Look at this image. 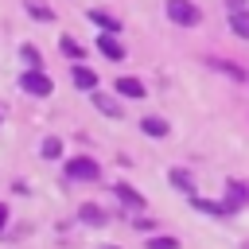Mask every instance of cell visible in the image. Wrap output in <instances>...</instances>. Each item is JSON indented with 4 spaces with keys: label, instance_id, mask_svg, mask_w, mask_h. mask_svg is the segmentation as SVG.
Returning <instances> with one entry per match:
<instances>
[{
    "label": "cell",
    "instance_id": "6da1fadb",
    "mask_svg": "<svg viewBox=\"0 0 249 249\" xmlns=\"http://www.w3.org/2000/svg\"><path fill=\"white\" fill-rule=\"evenodd\" d=\"M167 19L179 23V27H195L202 19V12L191 4V0H167Z\"/></svg>",
    "mask_w": 249,
    "mask_h": 249
},
{
    "label": "cell",
    "instance_id": "7a4b0ae2",
    "mask_svg": "<svg viewBox=\"0 0 249 249\" xmlns=\"http://www.w3.org/2000/svg\"><path fill=\"white\" fill-rule=\"evenodd\" d=\"M19 86H23V93H31V97H47V93L54 89L51 78H47L43 70H31V66H27V74L19 78Z\"/></svg>",
    "mask_w": 249,
    "mask_h": 249
},
{
    "label": "cell",
    "instance_id": "3957f363",
    "mask_svg": "<svg viewBox=\"0 0 249 249\" xmlns=\"http://www.w3.org/2000/svg\"><path fill=\"white\" fill-rule=\"evenodd\" d=\"M66 175H70V179H89V183H93V179L101 175V167H97V160H89V156H74V160L66 163Z\"/></svg>",
    "mask_w": 249,
    "mask_h": 249
},
{
    "label": "cell",
    "instance_id": "277c9868",
    "mask_svg": "<svg viewBox=\"0 0 249 249\" xmlns=\"http://www.w3.org/2000/svg\"><path fill=\"white\" fill-rule=\"evenodd\" d=\"M97 51H101L105 58H113V62H121V58H124V47L113 39V31H101V35H97Z\"/></svg>",
    "mask_w": 249,
    "mask_h": 249
},
{
    "label": "cell",
    "instance_id": "5b68a950",
    "mask_svg": "<svg viewBox=\"0 0 249 249\" xmlns=\"http://www.w3.org/2000/svg\"><path fill=\"white\" fill-rule=\"evenodd\" d=\"M191 202H195V210H198V214H210V218H230V202H210V198H198V195H191Z\"/></svg>",
    "mask_w": 249,
    "mask_h": 249
},
{
    "label": "cell",
    "instance_id": "8992f818",
    "mask_svg": "<svg viewBox=\"0 0 249 249\" xmlns=\"http://www.w3.org/2000/svg\"><path fill=\"white\" fill-rule=\"evenodd\" d=\"M167 179H171V187H175V191H183V195H195V179H191V171H183V167H171V171H167Z\"/></svg>",
    "mask_w": 249,
    "mask_h": 249
},
{
    "label": "cell",
    "instance_id": "52a82bcc",
    "mask_svg": "<svg viewBox=\"0 0 249 249\" xmlns=\"http://www.w3.org/2000/svg\"><path fill=\"white\" fill-rule=\"evenodd\" d=\"M121 97H144V82L140 78H117V86H113Z\"/></svg>",
    "mask_w": 249,
    "mask_h": 249
},
{
    "label": "cell",
    "instance_id": "ba28073f",
    "mask_svg": "<svg viewBox=\"0 0 249 249\" xmlns=\"http://www.w3.org/2000/svg\"><path fill=\"white\" fill-rule=\"evenodd\" d=\"M70 78H74V86H78V89H97V74H93L89 66H74V74H70Z\"/></svg>",
    "mask_w": 249,
    "mask_h": 249
},
{
    "label": "cell",
    "instance_id": "9c48e42d",
    "mask_svg": "<svg viewBox=\"0 0 249 249\" xmlns=\"http://www.w3.org/2000/svg\"><path fill=\"white\" fill-rule=\"evenodd\" d=\"M89 97H93V105H97L105 117H121V105H117L109 93H97V89H89Z\"/></svg>",
    "mask_w": 249,
    "mask_h": 249
},
{
    "label": "cell",
    "instance_id": "30bf717a",
    "mask_svg": "<svg viewBox=\"0 0 249 249\" xmlns=\"http://www.w3.org/2000/svg\"><path fill=\"white\" fill-rule=\"evenodd\" d=\"M140 128H144V132H148V136H156V140H160V136H167V132H171V124H167V121H163V117H144V121H140Z\"/></svg>",
    "mask_w": 249,
    "mask_h": 249
},
{
    "label": "cell",
    "instance_id": "8fae6325",
    "mask_svg": "<svg viewBox=\"0 0 249 249\" xmlns=\"http://www.w3.org/2000/svg\"><path fill=\"white\" fill-rule=\"evenodd\" d=\"M230 31L237 35V39H249V12L241 8V12H230Z\"/></svg>",
    "mask_w": 249,
    "mask_h": 249
},
{
    "label": "cell",
    "instance_id": "7c38bea8",
    "mask_svg": "<svg viewBox=\"0 0 249 249\" xmlns=\"http://www.w3.org/2000/svg\"><path fill=\"white\" fill-rule=\"evenodd\" d=\"M113 191H117V198H121V202H124V206H136V210H140V206H144V195H136V191H132V187H128V183H117V187H113Z\"/></svg>",
    "mask_w": 249,
    "mask_h": 249
},
{
    "label": "cell",
    "instance_id": "4fadbf2b",
    "mask_svg": "<svg viewBox=\"0 0 249 249\" xmlns=\"http://www.w3.org/2000/svg\"><path fill=\"white\" fill-rule=\"evenodd\" d=\"M78 218H82L86 226H105V210H101V206H93V202H86V206L78 210Z\"/></svg>",
    "mask_w": 249,
    "mask_h": 249
},
{
    "label": "cell",
    "instance_id": "5bb4252c",
    "mask_svg": "<svg viewBox=\"0 0 249 249\" xmlns=\"http://www.w3.org/2000/svg\"><path fill=\"white\" fill-rule=\"evenodd\" d=\"M226 187H230V191H226V195H230V210H233V206H245V202H249V191H245V183H233V179H230Z\"/></svg>",
    "mask_w": 249,
    "mask_h": 249
},
{
    "label": "cell",
    "instance_id": "9a60e30c",
    "mask_svg": "<svg viewBox=\"0 0 249 249\" xmlns=\"http://www.w3.org/2000/svg\"><path fill=\"white\" fill-rule=\"evenodd\" d=\"M89 19H93L97 27H105V31H121V23H117L109 12H97V8H93V12H89Z\"/></svg>",
    "mask_w": 249,
    "mask_h": 249
},
{
    "label": "cell",
    "instance_id": "2e32d148",
    "mask_svg": "<svg viewBox=\"0 0 249 249\" xmlns=\"http://www.w3.org/2000/svg\"><path fill=\"white\" fill-rule=\"evenodd\" d=\"M58 156H62V140L58 136H47L43 140V160H58Z\"/></svg>",
    "mask_w": 249,
    "mask_h": 249
},
{
    "label": "cell",
    "instance_id": "e0dca14e",
    "mask_svg": "<svg viewBox=\"0 0 249 249\" xmlns=\"http://www.w3.org/2000/svg\"><path fill=\"white\" fill-rule=\"evenodd\" d=\"M19 54H23V62H27V66H31V70H39V66H43V54H39V51H35V47H31V43H27V47H23V51H19Z\"/></svg>",
    "mask_w": 249,
    "mask_h": 249
},
{
    "label": "cell",
    "instance_id": "ac0fdd59",
    "mask_svg": "<svg viewBox=\"0 0 249 249\" xmlns=\"http://www.w3.org/2000/svg\"><path fill=\"white\" fill-rule=\"evenodd\" d=\"M27 12H31L35 19H54V12H51V8H43V4H35V0H27Z\"/></svg>",
    "mask_w": 249,
    "mask_h": 249
},
{
    "label": "cell",
    "instance_id": "d6986e66",
    "mask_svg": "<svg viewBox=\"0 0 249 249\" xmlns=\"http://www.w3.org/2000/svg\"><path fill=\"white\" fill-rule=\"evenodd\" d=\"M58 47H62V54H70V58H78V62H82V47H78L74 39H62Z\"/></svg>",
    "mask_w": 249,
    "mask_h": 249
},
{
    "label": "cell",
    "instance_id": "ffe728a7",
    "mask_svg": "<svg viewBox=\"0 0 249 249\" xmlns=\"http://www.w3.org/2000/svg\"><path fill=\"white\" fill-rule=\"evenodd\" d=\"M148 249H179V241H175V237H152Z\"/></svg>",
    "mask_w": 249,
    "mask_h": 249
},
{
    "label": "cell",
    "instance_id": "44dd1931",
    "mask_svg": "<svg viewBox=\"0 0 249 249\" xmlns=\"http://www.w3.org/2000/svg\"><path fill=\"white\" fill-rule=\"evenodd\" d=\"M245 8V0H226V12H241Z\"/></svg>",
    "mask_w": 249,
    "mask_h": 249
},
{
    "label": "cell",
    "instance_id": "7402d4cb",
    "mask_svg": "<svg viewBox=\"0 0 249 249\" xmlns=\"http://www.w3.org/2000/svg\"><path fill=\"white\" fill-rule=\"evenodd\" d=\"M4 226H8V206L0 202V230H4Z\"/></svg>",
    "mask_w": 249,
    "mask_h": 249
},
{
    "label": "cell",
    "instance_id": "603a6c76",
    "mask_svg": "<svg viewBox=\"0 0 249 249\" xmlns=\"http://www.w3.org/2000/svg\"><path fill=\"white\" fill-rule=\"evenodd\" d=\"M105 249H117V245H105Z\"/></svg>",
    "mask_w": 249,
    "mask_h": 249
}]
</instances>
